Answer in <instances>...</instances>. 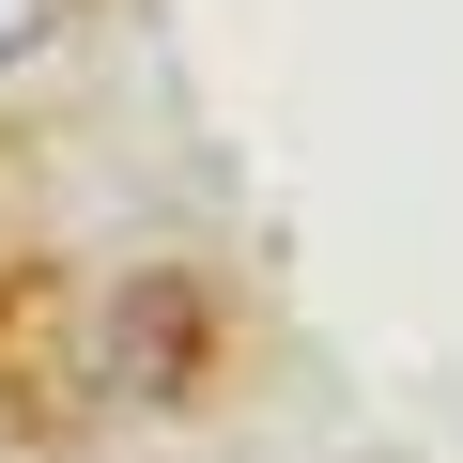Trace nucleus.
Segmentation results:
<instances>
[{"instance_id": "1", "label": "nucleus", "mask_w": 463, "mask_h": 463, "mask_svg": "<svg viewBox=\"0 0 463 463\" xmlns=\"http://www.w3.org/2000/svg\"><path fill=\"white\" fill-rule=\"evenodd\" d=\"M47 32H62V0H0V62H32Z\"/></svg>"}]
</instances>
